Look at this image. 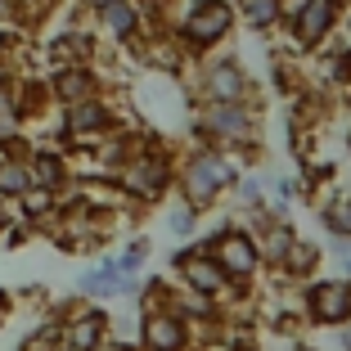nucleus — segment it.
Segmentation results:
<instances>
[{
  "mask_svg": "<svg viewBox=\"0 0 351 351\" xmlns=\"http://www.w3.org/2000/svg\"><path fill=\"white\" fill-rule=\"evenodd\" d=\"M167 226H171V234H176V239H189V234L198 230V212H194L189 203H180V198H176L171 212H167Z\"/></svg>",
  "mask_w": 351,
  "mask_h": 351,
  "instance_id": "4be33fe9",
  "label": "nucleus"
},
{
  "mask_svg": "<svg viewBox=\"0 0 351 351\" xmlns=\"http://www.w3.org/2000/svg\"><path fill=\"white\" fill-rule=\"evenodd\" d=\"M113 185L122 194L126 207H154L167 198V189H176V154L158 140L154 131H140L131 158L113 171Z\"/></svg>",
  "mask_w": 351,
  "mask_h": 351,
  "instance_id": "f03ea898",
  "label": "nucleus"
},
{
  "mask_svg": "<svg viewBox=\"0 0 351 351\" xmlns=\"http://www.w3.org/2000/svg\"><path fill=\"white\" fill-rule=\"evenodd\" d=\"M298 243V230L289 226L284 217H275V221H266L261 226V234H257V248H261V266L266 270H279V261L289 257V248Z\"/></svg>",
  "mask_w": 351,
  "mask_h": 351,
  "instance_id": "f3484780",
  "label": "nucleus"
},
{
  "mask_svg": "<svg viewBox=\"0 0 351 351\" xmlns=\"http://www.w3.org/2000/svg\"><path fill=\"white\" fill-rule=\"evenodd\" d=\"M347 145H351V117H347Z\"/></svg>",
  "mask_w": 351,
  "mask_h": 351,
  "instance_id": "bb28decb",
  "label": "nucleus"
},
{
  "mask_svg": "<svg viewBox=\"0 0 351 351\" xmlns=\"http://www.w3.org/2000/svg\"><path fill=\"white\" fill-rule=\"evenodd\" d=\"M95 36L108 45H117V50H131L140 36L149 32V14L135 5V0H113V5H104L99 14L90 19Z\"/></svg>",
  "mask_w": 351,
  "mask_h": 351,
  "instance_id": "9b49d317",
  "label": "nucleus"
},
{
  "mask_svg": "<svg viewBox=\"0 0 351 351\" xmlns=\"http://www.w3.org/2000/svg\"><path fill=\"white\" fill-rule=\"evenodd\" d=\"M320 221H324V230H329L333 239H351V194H347V198L333 194L329 203H324Z\"/></svg>",
  "mask_w": 351,
  "mask_h": 351,
  "instance_id": "aec40b11",
  "label": "nucleus"
},
{
  "mask_svg": "<svg viewBox=\"0 0 351 351\" xmlns=\"http://www.w3.org/2000/svg\"><path fill=\"white\" fill-rule=\"evenodd\" d=\"M239 14V23L252 32H275L284 27V14H289V0H230Z\"/></svg>",
  "mask_w": 351,
  "mask_h": 351,
  "instance_id": "a211bd4d",
  "label": "nucleus"
},
{
  "mask_svg": "<svg viewBox=\"0 0 351 351\" xmlns=\"http://www.w3.org/2000/svg\"><path fill=\"white\" fill-rule=\"evenodd\" d=\"M171 270H176V289L185 293H198V298H212V302H226L230 293V279L226 270L217 266V257L203 248V243H189L171 257Z\"/></svg>",
  "mask_w": 351,
  "mask_h": 351,
  "instance_id": "9d476101",
  "label": "nucleus"
},
{
  "mask_svg": "<svg viewBox=\"0 0 351 351\" xmlns=\"http://www.w3.org/2000/svg\"><path fill=\"white\" fill-rule=\"evenodd\" d=\"M189 95L198 104H239V99H257L252 77L243 73V63L234 54H203L189 63Z\"/></svg>",
  "mask_w": 351,
  "mask_h": 351,
  "instance_id": "39448f33",
  "label": "nucleus"
},
{
  "mask_svg": "<svg viewBox=\"0 0 351 351\" xmlns=\"http://www.w3.org/2000/svg\"><path fill=\"white\" fill-rule=\"evenodd\" d=\"M45 86H50L54 108H68V104H82V99L104 95L108 90V77H104L99 63H73V68H50Z\"/></svg>",
  "mask_w": 351,
  "mask_h": 351,
  "instance_id": "ddd939ff",
  "label": "nucleus"
},
{
  "mask_svg": "<svg viewBox=\"0 0 351 351\" xmlns=\"http://www.w3.org/2000/svg\"><path fill=\"white\" fill-rule=\"evenodd\" d=\"M234 27H239V14L230 0H185L180 14L171 19V32L189 63L203 59V54H217L234 36Z\"/></svg>",
  "mask_w": 351,
  "mask_h": 351,
  "instance_id": "20e7f679",
  "label": "nucleus"
},
{
  "mask_svg": "<svg viewBox=\"0 0 351 351\" xmlns=\"http://www.w3.org/2000/svg\"><path fill=\"white\" fill-rule=\"evenodd\" d=\"M203 248L217 257L221 270H226L230 289H252V284H257V275L266 270V266H261L257 234H252L248 226H239V221H230V226L212 230V234L203 239Z\"/></svg>",
  "mask_w": 351,
  "mask_h": 351,
  "instance_id": "0eeeda50",
  "label": "nucleus"
},
{
  "mask_svg": "<svg viewBox=\"0 0 351 351\" xmlns=\"http://www.w3.org/2000/svg\"><path fill=\"white\" fill-rule=\"evenodd\" d=\"M333 333H338V347H342V351H351V320L342 324V329H333Z\"/></svg>",
  "mask_w": 351,
  "mask_h": 351,
  "instance_id": "a878e982",
  "label": "nucleus"
},
{
  "mask_svg": "<svg viewBox=\"0 0 351 351\" xmlns=\"http://www.w3.org/2000/svg\"><path fill=\"white\" fill-rule=\"evenodd\" d=\"M95 351H140V347H135V338H117V333H113V338H108V342H99Z\"/></svg>",
  "mask_w": 351,
  "mask_h": 351,
  "instance_id": "5701e85b",
  "label": "nucleus"
},
{
  "mask_svg": "<svg viewBox=\"0 0 351 351\" xmlns=\"http://www.w3.org/2000/svg\"><path fill=\"white\" fill-rule=\"evenodd\" d=\"M32 189V176H27V162L19 158H0V198H23Z\"/></svg>",
  "mask_w": 351,
  "mask_h": 351,
  "instance_id": "6ab92c4d",
  "label": "nucleus"
},
{
  "mask_svg": "<svg viewBox=\"0 0 351 351\" xmlns=\"http://www.w3.org/2000/svg\"><path fill=\"white\" fill-rule=\"evenodd\" d=\"M347 19V0H289L284 32L298 54H320Z\"/></svg>",
  "mask_w": 351,
  "mask_h": 351,
  "instance_id": "423d86ee",
  "label": "nucleus"
},
{
  "mask_svg": "<svg viewBox=\"0 0 351 351\" xmlns=\"http://www.w3.org/2000/svg\"><path fill=\"white\" fill-rule=\"evenodd\" d=\"M135 347L140 351H194V329L171 306L145 311L140 315V329H135Z\"/></svg>",
  "mask_w": 351,
  "mask_h": 351,
  "instance_id": "f8f14e48",
  "label": "nucleus"
},
{
  "mask_svg": "<svg viewBox=\"0 0 351 351\" xmlns=\"http://www.w3.org/2000/svg\"><path fill=\"white\" fill-rule=\"evenodd\" d=\"M239 180H243V176H239L234 158L221 154V149H207V145H194L189 154H180V162H176V189H180V203H189L198 217L212 212V207H217Z\"/></svg>",
  "mask_w": 351,
  "mask_h": 351,
  "instance_id": "7ed1b4c3",
  "label": "nucleus"
},
{
  "mask_svg": "<svg viewBox=\"0 0 351 351\" xmlns=\"http://www.w3.org/2000/svg\"><path fill=\"white\" fill-rule=\"evenodd\" d=\"M194 140L207 145V149H221V154H230V158L257 162V154H261V104L257 99L198 104Z\"/></svg>",
  "mask_w": 351,
  "mask_h": 351,
  "instance_id": "f257e3e1",
  "label": "nucleus"
},
{
  "mask_svg": "<svg viewBox=\"0 0 351 351\" xmlns=\"http://www.w3.org/2000/svg\"><path fill=\"white\" fill-rule=\"evenodd\" d=\"M113 261H117V270H122V275H140V270H145V261H149V239H145V234H135Z\"/></svg>",
  "mask_w": 351,
  "mask_h": 351,
  "instance_id": "412c9836",
  "label": "nucleus"
},
{
  "mask_svg": "<svg viewBox=\"0 0 351 351\" xmlns=\"http://www.w3.org/2000/svg\"><path fill=\"white\" fill-rule=\"evenodd\" d=\"M135 293H140V279H135V275H122L113 257H104L99 266L82 270V279H77V298H86V302H104V298H135Z\"/></svg>",
  "mask_w": 351,
  "mask_h": 351,
  "instance_id": "4468645a",
  "label": "nucleus"
},
{
  "mask_svg": "<svg viewBox=\"0 0 351 351\" xmlns=\"http://www.w3.org/2000/svg\"><path fill=\"white\" fill-rule=\"evenodd\" d=\"M54 351H68V347H54Z\"/></svg>",
  "mask_w": 351,
  "mask_h": 351,
  "instance_id": "cd10ccee",
  "label": "nucleus"
},
{
  "mask_svg": "<svg viewBox=\"0 0 351 351\" xmlns=\"http://www.w3.org/2000/svg\"><path fill=\"white\" fill-rule=\"evenodd\" d=\"M73 158H68V149L59 145H32L27 154V176H32V189H50V194H59L68 180H73Z\"/></svg>",
  "mask_w": 351,
  "mask_h": 351,
  "instance_id": "2eb2a0df",
  "label": "nucleus"
},
{
  "mask_svg": "<svg viewBox=\"0 0 351 351\" xmlns=\"http://www.w3.org/2000/svg\"><path fill=\"white\" fill-rule=\"evenodd\" d=\"M302 320L311 324V329H342V324L351 320V279H306L302 284Z\"/></svg>",
  "mask_w": 351,
  "mask_h": 351,
  "instance_id": "6e6552de",
  "label": "nucleus"
},
{
  "mask_svg": "<svg viewBox=\"0 0 351 351\" xmlns=\"http://www.w3.org/2000/svg\"><path fill=\"white\" fill-rule=\"evenodd\" d=\"M338 261H342V279H351V239H338Z\"/></svg>",
  "mask_w": 351,
  "mask_h": 351,
  "instance_id": "393cba45",
  "label": "nucleus"
},
{
  "mask_svg": "<svg viewBox=\"0 0 351 351\" xmlns=\"http://www.w3.org/2000/svg\"><path fill=\"white\" fill-rule=\"evenodd\" d=\"M50 315L59 320V333H63V347L68 351H95L99 342L113 338V315L104 306H95V302H86V298L63 302Z\"/></svg>",
  "mask_w": 351,
  "mask_h": 351,
  "instance_id": "1a4fd4ad",
  "label": "nucleus"
},
{
  "mask_svg": "<svg viewBox=\"0 0 351 351\" xmlns=\"http://www.w3.org/2000/svg\"><path fill=\"white\" fill-rule=\"evenodd\" d=\"M320 261H324L320 243H311V239H302V234H298V243L289 248V257L279 261L275 275H279V279H289V284H306V279L320 275Z\"/></svg>",
  "mask_w": 351,
  "mask_h": 351,
  "instance_id": "dca6fc26",
  "label": "nucleus"
},
{
  "mask_svg": "<svg viewBox=\"0 0 351 351\" xmlns=\"http://www.w3.org/2000/svg\"><path fill=\"white\" fill-rule=\"evenodd\" d=\"M104 5H113V0H73V10H77V14H86V19H95Z\"/></svg>",
  "mask_w": 351,
  "mask_h": 351,
  "instance_id": "b1692460",
  "label": "nucleus"
}]
</instances>
